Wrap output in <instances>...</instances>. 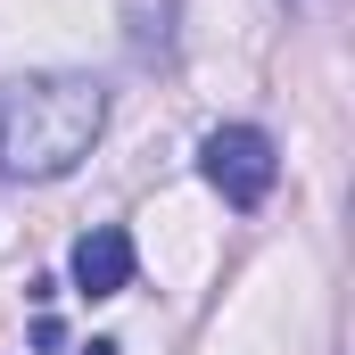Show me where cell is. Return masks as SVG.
Returning a JSON list of instances; mask_svg holds the SVG:
<instances>
[{
  "instance_id": "4",
  "label": "cell",
  "mask_w": 355,
  "mask_h": 355,
  "mask_svg": "<svg viewBox=\"0 0 355 355\" xmlns=\"http://www.w3.org/2000/svg\"><path fill=\"white\" fill-rule=\"evenodd\" d=\"M297 8H306V17H339V0H297Z\"/></svg>"
},
{
  "instance_id": "3",
  "label": "cell",
  "mask_w": 355,
  "mask_h": 355,
  "mask_svg": "<svg viewBox=\"0 0 355 355\" xmlns=\"http://www.w3.org/2000/svg\"><path fill=\"white\" fill-rule=\"evenodd\" d=\"M67 272H75L83 297H116V289H132V232H124V223H91L83 240H75V257H67Z\"/></svg>"
},
{
  "instance_id": "5",
  "label": "cell",
  "mask_w": 355,
  "mask_h": 355,
  "mask_svg": "<svg viewBox=\"0 0 355 355\" xmlns=\"http://www.w3.org/2000/svg\"><path fill=\"white\" fill-rule=\"evenodd\" d=\"M83 355H124V347H116V339H91V347H83Z\"/></svg>"
},
{
  "instance_id": "1",
  "label": "cell",
  "mask_w": 355,
  "mask_h": 355,
  "mask_svg": "<svg viewBox=\"0 0 355 355\" xmlns=\"http://www.w3.org/2000/svg\"><path fill=\"white\" fill-rule=\"evenodd\" d=\"M107 132V91L91 75H8L0 83V182H58Z\"/></svg>"
},
{
  "instance_id": "2",
  "label": "cell",
  "mask_w": 355,
  "mask_h": 355,
  "mask_svg": "<svg viewBox=\"0 0 355 355\" xmlns=\"http://www.w3.org/2000/svg\"><path fill=\"white\" fill-rule=\"evenodd\" d=\"M198 174L223 190V207H265L272 182H281V157H272V141L257 124H215L198 141Z\"/></svg>"
}]
</instances>
